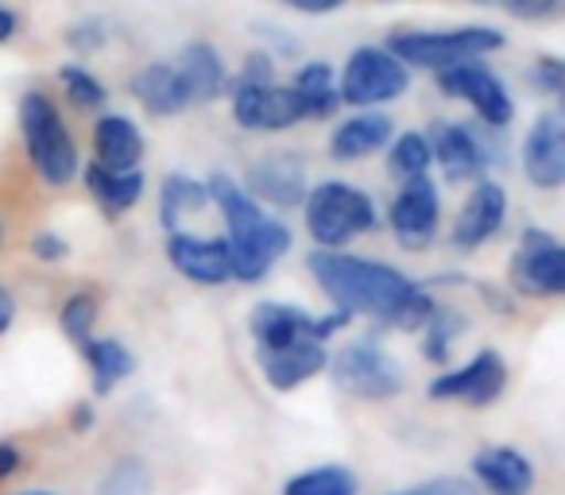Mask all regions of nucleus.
<instances>
[{"label":"nucleus","instance_id":"1","mask_svg":"<svg viewBox=\"0 0 565 495\" xmlns=\"http://www.w3.org/2000/svg\"><path fill=\"white\" fill-rule=\"evenodd\" d=\"M310 271H315L318 287L338 310L380 318V322L395 325V330H418L438 310L423 287L411 283L403 271L387 268V263L322 248V252L310 256Z\"/></svg>","mask_w":565,"mask_h":495},{"label":"nucleus","instance_id":"2","mask_svg":"<svg viewBox=\"0 0 565 495\" xmlns=\"http://www.w3.org/2000/svg\"><path fill=\"white\" fill-rule=\"evenodd\" d=\"M210 194L221 205V217L228 228V248H233V276L244 283H259L271 271V263L291 248V228L282 220L267 217L256 197L236 186L228 174H213Z\"/></svg>","mask_w":565,"mask_h":495},{"label":"nucleus","instance_id":"3","mask_svg":"<svg viewBox=\"0 0 565 495\" xmlns=\"http://www.w3.org/2000/svg\"><path fill=\"white\" fill-rule=\"evenodd\" d=\"M20 136H24L28 159L40 171V179L47 186H71V179L78 174V148L51 94L28 89L20 97Z\"/></svg>","mask_w":565,"mask_h":495},{"label":"nucleus","instance_id":"4","mask_svg":"<svg viewBox=\"0 0 565 495\" xmlns=\"http://www.w3.org/2000/svg\"><path fill=\"white\" fill-rule=\"evenodd\" d=\"M307 228L322 248H345L349 240L372 233L380 225L376 202H372L364 190H356L353 182H322V186H310L307 202Z\"/></svg>","mask_w":565,"mask_h":495},{"label":"nucleus","instance_id":"5","mask_svg":"<svg viewBox=\"0 0 565 495\" xmlns=\"http://www.w3.org/2000/svg\"><path fill=\"white\" fill-rule=\"evenodd\" d=\"M387 47L407 66L438 74V71H449V66L465 63V58H480V55L500 51L503 32L484 28V24L446 28V32H392L387 35Z\"/></svg>","mask_w":565,"mask_h":495},{"label":"nucleus","instance_id":"6","mask_svg":"<svg viewBox=\"0 0 565 495\" xmlns=\"http://www.w3.org/2000/svg\"><path fill=\"white\" fill-rule=\"evenodd\" d=\"M411 86V66L395 55L392 47H376L364 43L345 58V71L338 78L341 101L356 105V109H376L384 101H395L399 94H407Z\"/></svg>","mask_w":565,"mask_h":495},{"label":"nucleus","instance_id":"7","mask_svg":"<svg viewBox=\"0 0 565 495\" xmlns=\"http://www.w3.org/2000/svg\"><path fill=\"white\" fill-rule=\"evenodd\" d=\"M233 120L248 132H282L307 120V105H302L299 89L287 82H233Z\"/></svg>","mask_w":565,"mask_h":495},{"label":"nucleus","instance_id":"8","mask_svg":"<svg viewBox=\"0 0 565 495\" xmlns=\"http://www.w3.org/2000/svg\"><path fill=\"white\" fill-rule=\"evenodd\" d=\"M438 86L446 97L469 101V109L480 117V125L508 128L511 117H515V101H511L508 86L480 58H465V63L449 66V71H438Z\"/></svg>","mask_w":565,"mask_h":495},{"label":"nucleus","instance_id":"9","mask_svg":"<svg viewBox=\"0 0 565 495\" xmlns=\"http://www.w3.org/2000/svg\"><path fill=\"white\" fill-rule=\"evenodd\" d=\"M349 322H353L349 310H338L333 318H310L299 306L259 302L248 318V330L256 337V348H282V345H299V341H330Z\"/></svg>","mask_w":565,"mask_h":495},{"label":"nucleus","instance_id":"10","mask_svg":"<svg viewBox=\"0 0 565 495\" xmlns=\"http://www.w3.org/2000/svg\"><path fill=\"white\" fill-rule=\"evenodd\" d=\"M333 379L341 391L356 395V399H392L403 391L399 364L372 341H356V345L341 348L333 356Z\"/></svg>","mask_w":565,"mask_h":495},{"label":"nucleus","instance_id":"11","mask_svg":"<svg viewBox=\"0 0 565 495\" xmlns=\"http://www.w3.org/2000/svg\"><path fill=\"white\" fill-rule=\"evenodd\" d=\"M511 287L534 299L565 294V244H557L542 228H526L511 256Z\"/></svg>","mask_w":565,"mask_h":495},{"label":"nucleus","instance_id":"12","mask_svg":"<svg viewBox=\"0 0 565 495\" xmlns=\"http://www.w3.org/2000/svg\"><path fill=\"white\" fill-rule=\"evenodd\" d=\"M438 217H441V197L426 174L407 179L395 194L392 209H387V225H392L395 240L407 252H426L438 236Z\"/></svg>","mask_w":565,"mask_h":495},{"label":"nucleus","instance_id":"13","mask_svg":"<svg viewBox=\"0 0 565 495\" xmlns=\"http://www.w3.org/2000/svg\"><path fill=\"white\" fill-rule=\"evenodd\" d=\"M426 140H430L434 163L441 166V174L449 182L480 179V171L500 159L495 155V143L484 132H477L469 125H457V120H434Z\"/></svg>","mask_w":565,"mask_h":495},{"label":"nucleus","instance_id":"14","mask_svg":"<svg viewBox=\"0 0 565 495\" xmlns=\"http://www.w3.org/2000/svg\"><path fill=\"white\" fill-rule=\"evenodd\" d=\"M244 190L259 202L275 205V209H295L307 202V159L299 151H267L264 159L248 166Z\"/></svg>","mask_w":565,"mask_h":495},{"label":"nucleus","instance_id":"15","mask_svg":"<svg viewBox=\"0 0 565 495\" xmlns=\"http://www.w3.org/2000/svg\"><path fill=\"white\" fill-rule=\"evenodd\" d=\"M167 260L179 276H186L190 283L217 287L228 283L233 276V248H228V236H190V233H171L167 240Z\"/></svg>","mask_w":565,"mask_h":495},{"label":"nucleus","instance_id":"16","mask_svg":"<svg viewBox=\"0 0 565 495\" xmlns=\"http://www.w3.org/2000/svg\"><path fill=\"white\" fill-rule=\"evenodd\" d=\"M503 217H508V190H503L500 182L480 179L477 186H472V194L465 197L449 240H454L457 252H477L480 244H488L500 233Z\"/></svg>","mask_w":565,"mask_h":495},{"label":"nucleus","instance_id":"17","mask_svg":"<svg viewBox=\"0 0 565 495\" xmlns=\"http://www.w3.org/2000/svg\"><path fill=\"white\" fill-rule=\"evenodd\" d=\"M523 174L531 186L557 190L565 186V117L542 112L523 140Z\"/></svg>","mask_w":565,"mask_h":495},{"label":"nucleus","instance_id":"18","mask_svg":"<svg viewBox=\"0 0 565 495\" xmlns=\"http://www.w3.org/2000/svg\"><path fill=\"white\" fill-rule=\"evenodd\" d=\"M508 384V368L495 353H480L472 364H465L461 372H449V376H438L426 391L430 399H461L469 407H488L495 395Z\"/></svg>","mask_w":565,"mask_h":495},{"label":"nucleus","instance_id":"19","mask_svg":"<svg viewBox=\"0 0 565 495\" xmlns=\"http://www.w3.org/2000/svg\"><path fill=\"white\" fill-rule=\"evenodd\" d=\"M259 372L275 391H291V387L307 384L310 376L326 368V345L322 341H299V345H282V348H256Z\"/></svg>","mask_w":565,"mask_h":495},{"label":"nucleus","instance_id":"20","mask_svg":"<svg viewBox=\"0 0 565 495\" xmlns=\"http://www.w3.org/2000/svg\"><path fill=\"white\" fill-rule=\"evenodd\" d=\"M179 74H182V86L190 94V105H210L221 97L228 82V71H225V58L213 43L205 40H194L179 51Z\"/></svg>","mask_w":565,"mask_h":495},{"label":"nucleus","instance_id":"21","mask_svg":"<svg viewBox=\"0 0 565 495\" xmlns=\"http://www.w3.org/2000/svg\"><path fill=\"white\" fill-rule=\"evenodd\" d=\"M392 140V117L384 112H356V117L341 120L330 136V155L338 163H356V159L376 155L384 143Z\"/></svg>","mask_w":565,"mask_h":495},{"label":"nucleus","instance_id":"22","mask_svg":"<svg viewBox=\"0 0 565 495\" xmlns=\"http://www.w3.org/2000/svg\"><path fill=\"white\" fill-rule=\"evenodd\" d=\"M132 97L151 112V117H174L190 109V94L182 86V74L174 63H148L132 78Z\"/></svg>","mask_w":565,"mask_h":495},{"label":"nucleus","instance_id":"23","mask_svg":"<svg viewBox=\"0 0 565 495\" xmlns=\"http://www.w3.org/2000/svg\"><path fill=\"white\" fill-rule=\"evenodd\" d=\"M472 472H477V480L492 495H526L534 487V464L526 461L519 449H508V445L477 453Z\"/></svg>","mask_w":565,"mask_h":495},{"label":"nucleus","instance_id":"24","mask_svg":"<svg viewBox=\"0 0 565 495\" xmlns=\"http://www.w3.org/2000/svg\"><path fill=\"white\" fill-rule=\"evenodd\" d=\"M94 155L105 166L132 171L143 159V132L128 117H120V112H105L94 125Z\"/></svg>","mask_w":565,"mask_h":495},{"label":"nucleus","instance_id":"25","mask_svg":"<svg viewBox=\"0 0 565 495\" xmlns=\"http://www.w3.org/2000/svg\"><path fill=\"white\" fill-rule=\"evenodd\" d=\"M86 190L109 217H120V213H128L143 197V174H140V166L117 171V166H105L94 159V163L86 166Z\"/></svg>","mask_w":565,"mask_h":495},{"label":"nucleus","instance_id":"26","mask_svg":"<svg viewBox=\"0 0 565 495\" xmlns=\"http://www.w3.org/2000/svg\"><path fill=\"white\" fill-rule=\"evenodd\" d=\"M291 86L299 89L302 105H307V120H326L333 117V109L341 105V89L338 78H333V66L326 58H315V63H302L295 71Z\"/></svg>","mask_w":565,"mask_h":495},{"label":"nucleus","instance_id":"27","mask_svg":"<svg viewBox=\"0 0 565 495\" xmlns=\"http://www.w3.org/2000/svg\"><path fill=\"white\" fill-rule=\"evenodd\" d=\"M82 353H86L89 372H94V391L97 395H109L113 387H117L120 379H125L128 372L136 368L132 353H128V348L120 345V341H113V337L82 341Z\"/></svg>","mask_w":565,"mask_h":495},{"label":"nucleus","instance_id":"28","mask_svg":"<svg viewBox=\"0 0 565 495\" xmlns=\"http://www.w3.org/2000/svg\"><path fill=\"white\" fill-rule=\"evenodd\" d=\"M213 194H210V182H194L190 174H167L163 186H159V217H163V225L174 233V225H179L182 213L190 209H202V205H210Z\"/></svg>","mask_w":565,"mask_h":495},{"label":"nucleus","instance_id":"29","mask_svg":"<svg viewBox=\"0 0 565 495\" xmlns=\"http://www.w3.org/2000/svg\"><path fill=\"white\" fill-rule=\"evenodd\" d=\"M282 495H356V476L341 464H326V469H310L287 480Z\"/></svg>","mask_w":565,"mask_h":495},{"label":"nucleus","instance_id":"30","mask_svg":"<svg viewBox=\"0 0 565 495\" xmlns=\"http://www.w3.org/2000/svg\"><path fill=\"white\" fill-rule=\"evenodd\" d=\"M430 166H434V151L423 132H403L399 140L392 143V155H387L392 179H399V182L418 179V174H426Z\"/></svg>","mask_w":565,"mask_h":495},{"label":"nucleus","instance_id":"31","mask_svg":"<svg viewBox=\"0 0 565 495\" xmlns=\"http://www.w3.org/2000/svg\"><path fill=\"white\" fill-rule=\"evenodd\" d=\"M58 86H63V94L71 97V105H78V109H102V105L109 101L105 82L78 63H66L63 71H58Z\"/></svg>","mask_w":565,"mask_h":495},{"label":"nucleus","instance_id":"32","mask_svg":"<svg viewBox=\"0 0 565 495\" xmlns=\"http://www.w3.org/2000/svg\"><path fill=\"white\" fill-rule=\"evenodd\" d=\"M94 318H97L94 294H74V299H66L63 314H58V325H63L66 337H74L82 345V341H89V325H94Z\"/></svg>","mask_w":565,"mask_h":495},{"label":"nucleus","instance_id":"33","mask_svg":"<svg viewBox=\"0 0 565 495\" xmlns=\"http://www.w3.org/2000/svg\"><path fill=\"white\" fill-rule=\"evenodd\" d=\"M430 333H426V361H434V364H446V356H449V341H454V333L461 330V318L457 314H449V310H434V318L430 322Z\"/></svg>","mask_w":565,"mask_h":495},{"label":"nucleus","instance_id":"34","mask_svg":"<svg viewBox=\"0 0 565 495\" xmlns=\"http://www.w3.org/2000/svg\"><path fill=\"white\" fill-rule=\"evenodd\" d=\"M63 40H66V47L78 51V55H94V51H102L105 43H109V24H105V20H97V17L78 20L74 28H66Z\"/></svg>","mask_w":565,"mask_h":495},{"label":"nucleus","instance_id":"35","mask_svg":"<svg viewBox=\"0 0 565 495\" xmlns=\"http://www.w3.org/2000/svg\"><path fill=\"white\" fill-rule=\"evenodd\" d=\"M531 86L550 97H557V101H562V112H565V58L542 55L539 63L531 66Z\"/></svg>","mask_w":565,"mask_h":495},{"label":"nucleus","instance_id":"36","mask_svg":"<svg viewBox=\"0 0 565 495\" xmlns=\"http://www.w3.org/2000/svg\"><path fill=\"white\" fill-rule=\"evenodd\" d=\"M105 495H143L148 492V472H143L140 461H120L113 469V476L105 480L102 487Z\"/></svg>","mask_w":565,"mask_h":495},{"label":"nucleus","instance_id":"37","mask_svg":"<svg viewBox=\"0 0 565 495\" xmlns=\"http://www.w3.org/2000/svg\"><path fill=\"white\" fill-rule=\"evenodd\" d=\"M515 20H550L565 9V0H500Z\"/></svg>","mask_w":565,"mask_h":495},{"label":"nucleus","instance_id":"38","mask_svg":"<svg viewBox=\"0 0 565 495\" xmlns=\"http://www.w3.org/2000/svg\"><path fill=\"white\" fill-rule=\"evenodd\" d=\"M387 495H472V484L457 476H441V480H426V484L403 487V492H387Z\"/></svg>","mask_w":565,"mask_h":495},{"label":"nucleus","instance_id":"39","mask_svg":"<svg viewBox=\"0 0 565 495\" xmlns=\"http://www.w3.org/2000/svg\"><path fill=\"white\" fill-rule=\"evenodd\" d=\"M241 78L244 82H275V55H267V51H252L241 66Z\"/></svg>","mask_w":565,"mask_h":495},{"label":"nucleus","instance_id":"40","mask_svg":"<svg viewBox=\"0 0 565 495\" xmlns=\"http://www.w3.org/2000/svg\"><path fill=\"white\" fill-rule=\"evenodd\" d=\"M66 252H71V244H66L63 236H55V233H40L32 240L35 260H66Z\"/></svg>","mask_w":565,"mask_h":495},{"label":"nucleus","instance_id":"41","mask_svg":"<svg viewBox=\"0 0 565 495\" xmlns=\"http://www.w3.org/2000/svg\"><path fill=\"white\" fill-rule=\"evenodd\" d=\"M256 32L264 35L267 43H271L275 55H282V58H295V55H299V40H291V35L279 32V28H271V24H256Z\"/></svg>","mask_w":565,"mask_h":495},{"label":"nucleus","instance_id":"42","mask_svg":"<svg viewBox=\"0 0 565 495\" xmlns=\"http://www.w3.org/2000/svg\"><path fill=\"white\" fill-rule=\"evenodd\" d=\"M295 12H307V17H326V12H338L349 0H287Z\"/></svg>","mask_w":565,"mask_h":495},{"label":"nucleus","instance_id":"43","mask_svg":"<svg viewBox=\"0 0 565 495\" xmlns=\"http://www.w3.org/2000/svg\"><path fill=\"white\" fill-rule=\"evenodd\" d=\"M20 469V449L9 445V441H0V480L12 476Z\"/></svg>","mask_w":565,"mask_h":495},{"label":"nucleus","instance_id":"44","mask_svg":"<svg viewBox=\"0 0 565 495\" xmlns=\"http://www.w3.org/2000/svg\"><path fill=\"white\" fill-rule=\"evenodd\" d=\"M17 32H20V17L0 4V43H12V40H17Z\"/></svg>","mask_w":565,"mask_h":495},{"label":"nucleus","instance_id":"45","mask_svg":"<svg viewBox=\"0 0 565 495\" xmlns=\"http://www.w3.org/2000/svg\"><path fill=\"white\" fill-rule=\"evenodd\" d=\"M12 318H17V302L9 299V291H4V287H0V333L9 330L12 325Z\"/></svg>","mask_w":565,"mask_h":495},{"label":"nucleus","instance_id":"46","mask_svg":"<svg viewBox=\"0 0 565 495\" xmlns=\"http://www.w3.org/2000/svg\"><path fill=\"white\" fill-rule=\"evenodd\" d=\"M477 4H500V0H477Z\"/></svg>","mask_w":565,"mask_h":495},{"label":"nucleus","instance_id":"47","mask_svg":"<svg viewBox=\"0 0 565 495\" xmlns=\"http://www.w3.org/2000/svg\"><path fill=\"white\" fill-rule=\"evenodd\" d=\"M24 495H51V492H24Z\"/></svg>","mask_w":565,"mask_h":495},{"label":"nucleus","instance_id":"48","mask_svg":"<svg viewBox=\"0 0 565 495\" xmlns=\"http://www.w3.org/2000/svg\"><path fill=\"white\" fill-rule=\"evenodd\" d=\"M0 236H4V228H0Z\"/></svg>","mask_w":565,"mask_h":495}]
</instances>
